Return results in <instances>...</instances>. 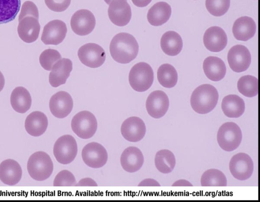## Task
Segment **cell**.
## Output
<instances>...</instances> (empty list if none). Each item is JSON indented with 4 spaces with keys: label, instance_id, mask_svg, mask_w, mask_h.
<instances>
[{
    "label": "cell",
    "instance_id": "cell-24",
    "mask_svg": "<svg viewBox=\"0 0 260 202\" xmlns=\"http://www.w3.org/2000/svg\"><path fill=\"white\" fill-rule=\"evenodd\" d=\"M256 28V24L252 18L242 16L235 21L232 31L237 40L246 41L254 36Z\"/></svg>",
    "mask_w": 260,
    "mask_h": 202
},
{
    "label": "cell",
    "instance_id": "cell-38",
    "mask_svg": "<svg viewBox=\"0 0 260 202\" xmlns=\"http://www.w3.org/2000/svg\"><path fill=\"white\" fill-rule=\"evenodd\" d=\"M26 16H32L39 19V11L37 6L31 1H26L22 5L18 21Z\"/></svg>",
    "mask_w": 260,
    "mask_h": 202
},
{
    "label": "cell",
    "instance_id": "cell-2",
    "mask_svg": "<svg viewBox=\"0 0 260 202\" xmlns=\"http://www.w3.org/2000/svg\"><path fill=\"white\" fill-rule=\"evenodd\" d=\"M219 98L217 89L209 84L198 86L192 93L190 105L198 113L204 114L213 110L216 106Z\"/></svg>",
    "mask_w": 260,
    "mask_h": 202
},
{
    "label": "cell",
    "instance_id": "cell-1",
    "mask_svg": "<svg viewBox=\"0 0 260 202\" xmlns=\"http://www.w3.org/2000/svg\"><path fill=\"white\" fill-rule=\"evenodd\" d=\"M139 45L135 38L127 33L116 34L110 44V52L113 59L120 64H128L138 55Z\"/></svg>",
    "mask_w": 260,
    "mask_h": 202
},
{
    "label": "cell",
    "instance_id": "cell-34",
    "mask_svg": "<svg viewBox=\"0 0 260 202\" xmlns=\"http://www.w3.org/2000/svg\"><path fill=\"white\" fill-rule=\"evenodd\" d=\"M239 92L245 97L251 98L258 94V79L251 75L242 76L238 81Z\"/></svg>",
    "mask_w": 260,
    "mask_h": 202
},
{
    "label": "cell",
    "instance_id": "cell-37",
    "mask_svg": "<svg viewBox=\"0 0 260 202\" xmlns=\"http://www.w3.org/2000/svg\"><path fill=\"white\" fill-rule=\"evenodd\" d=\"M77 183L73 174L68 170L59 172L53 181L54 186H75Z\"/></svg>",
    "mask_w": 260,
    "mask_h": 202
},
{
    "label": "cell",
    "instance_id": "cell-3",
    "mask_svg": "<svg viewBox=\"0 0 260 202\" xmlns=\"http://www.w3.org/2000/svg\"><path fill=\"white\" fill-rule=\"evenodd\" d=\"M27 169L29 176L38 181L49 178L53 170V163L49 155L45 152L38 151L29 158Z\"/></svg>",
    "mask_w": 260,
    "mask_h": 202
},
{
    "label": "cell",
    "instance_id": "cell-28",
    "mask_svg": "<svg viewBox=\"0 0 260 202\" xmlns=\"http://www.w3.org/2000/svg\"><path fill=\"white\" fill-rule=\"evenodd\" d=\"M31 97L29 92L23 86L15 88L11 95L10 103L17 112L24 113L30 108Z\"/></svg>",
    "mask_w": 260,
    "mask_h": 202
},
{
    "label": "cell",
    "instance_id": "cell-31",
    "mask_svg": "<svg viewBox=\"0 0 260 202\" xmlns=\"http://www.w3.org/2000/svg\"><path fill=\"white\" fill-rule=\"evenodd\" d=\"M21 6L20 0H0V24L13 20Z\"/></svg>",
    "mask_w": 260,
    "mask_h": 202
},
{
    "label": "cell",
    "instance_id": "cell-36",
    "mask_svg": "<svg viewBox=\"0 0 260 202\" xmlns=\"http://www.w3.org/2000/svg\"><path fill=\"white\" fill-rule=\"evenodd\" d=\"M61 59L60 53L53 49H47L40 55L39 62L41 66L46 70L50 71L53 65Z\"/></svg>",
    "mask_w": 260,
    "mask_h": 202
},
{
    "label": "cell",
    "instance_id": "cell-21",
    "mask_svg": "<svg viewBox=\"0 0 260 202\" xmlns=\"http://www.w3.org/2000/svg\"><path fill=\"white\" fill-rule=\"evenodd\" d=\"M22 174L20 165L13 159H6L0 164V180L6 185L17 184L20 181Z\"/></svg>",
    "mask_w": 260,
    "mask_h": 202
},
{
    "label": "cell",
    "instance_id": "cell-15",
    "mask_svg": "<svg viewBox=\"0 0 260 202\" xmlns=\"http://www.w3.org/2000/svg\"><path fill=\"white\" fill-rule=\"evenodd\" d=\"M73 101L71 96L67 92L59 91L51 97L49 101V109L55 117L63 119L72 111Z\"/></svg>",
    "mask_w": 260,
    "mask_h": 202
},
{
    "label": "cell",
    "instance_id": "cell-17",
    "mask_svg": "<svg viewBox=\"0 0 260 202\" xmlns=\"http://www.w3.org/2000/svg\"><path fill=\"white\" fill-rule=\"evenodd\" d=\"M121 133L126 140L136 142L144 137L146 128L144 121L138 117H131L125 120L121 126Z\"/></svg>",
    "mask_w": 260,
    "mask_h": 202
},
{
    "label": "cell",
    "instance_id": "cell-44",
    "mask_svg": "<svg viewBox=\"0 0 260 202\" xmlns=\"http://www.w3.org/2000/svg\"><path fill=\"white\" fill-rule=\"evenodd\" d=\"M5 85V78L3 74L0 71V92L2 91Z\"/></svg>",
    "mask_w": 260,
    "mask_h": 202
},
{
    "label": "cell",
    "instance_id": "cell-22",
    "mask_svg": "<svg viewBox=\"0 0 260 202\" xmlns=\"http://www.w3.org/2000/svg\"><path fill=\"white\" fill-rule=\"evenodd\" d=\"M40 31L38 19L32 16H26L19 21L18 34L24 42L30 43L36 41L38 38Z\"/></svg>",
    "mask_w": 260,
    "mask_h": 202
},
{
    "label": "cell",
    "instance_id": "cell-8",
    "mask_svg": "<svg viewBox=\"0 0 260 202\" xmlns=\"http://www.w3.org/2000/svg\"><path fill=\"white\" fill-rule=\"evenodd\" d=\"M80 62L84 65L95 68L101 66L105 61L106 53L99 45L89 43L81 46L78 51Z\"/></svg>",
    "mask_w": 260,
    "mask_h": 202
},
{
    "label": "cell",
    "instance_id": "cell-5",
    "mask_svg": "<svg viewBox=\"0 0 260 202\" xmlns=\"http://www.w3.org/2000/svg\"><path fill=\"white\" fill-rule=\"evenodd\" d=\"M242 139V133L239 126L234 122H226L219 128L217 140L224 151L232 152L237 149Z\"/></svg>",
    "mask_w": 260,
    "mask_h": 202
},
{
    "label": "cell",
    "instance_id": "cell-35",
    "mask_svg": "<svg viewBox=\"0 0 260 202\" xmlns=\"http://www.w3.org/2000/svg\"><path fill=\"white\" fill-rule=\"evenodd\" d=\"M208 11L214 16H221L225 14L230 6V0H206Z\"/></svg>",
    "mask_w": 260,
    "mask_h": 202
},
{
    "label": "cell",
    "instance_id": "cell-12",
    "mask_svg": "<svg viewBox=\"0 0 260 202\" xmlns=\"http://www.w3.org/2000/svg\"><path fill=\"white\" fill-rule=\"evenodd\" d=\"M228 61L231 69L235 72L246 71L249 67L251 56L248 48L242 45H236L229 51Z\"/></svg>",
    "mask_w": 260,
    "mask_h": 202
},
{
    "label": "cell",
    "instance_id": "cell-26",
    "mask_svg": "<svg viewBox=\"0 0 260 202\" xmlns=\"http://www.w3.org/2000/svg\"><path fill=\"white\" fill-rule=\"evenodd\" d=\"M221 108L223 113L230 118H238L245 111V102L237 95H229L222 99Z\"/></svg>",
    "mask_w": 260,
    "mask_h": 202
},
{
    "label": "cell",
    "instance_id": "cell-32",
    "mask_svg": "<svg viewBox=\"0 0 260 202\" xmlns=\"http://www.w3.org/2000/svg\"><path fill=\"white\" fill-rule=\"evenodd\" d=\"M159 83L164 87H174L178 80V74L175 68L171 65L164 64L159 66L157 72Z\"/></svg>",
    "mask_w": 260,
    "mask_h": 202
},
{
    "label": "cell",
    "instance_id": "cell-14",
    "mask_svg": "<svg viewBox=\"0 0 260 202\" xmlns=\"http://www.w3.org/2000/svg\"><path fill=\"white\" fill-rule=\"evenodd\" d=\"M67 33V27L63 21L53 20L44 26L41 40L46 45H57L63 41Z\"/></svg>",
    "mask_w": 260,
    "mask_h": 202
},
{
    "label": "cell",
    "instance_id": "cell-40",
    "mask_svg": "<svg viewBox=\"0 0 260 202\" xmlns=\"http://www.w3.org/2000/svg\"><path fill=\"white\" fill-rule=\"evenodd\" d=\"M98 184L92 179L85 178L76 183L75 186H97Z\"/></svg>",
    "mask_w": 260,
    "mask_h": 202
},
{
    "label": "cell",
    "instance_id": "cell-43",
    "mask_svg": "<svg viewBox=\"0 0 260 202\" xmlns=\"http://www.w3.org/2000/svg\"><path fill=\"white\" fill-rule=\"evenodd\" d=\"M172 186H192V184L186 180L181 179L175 182Z\"/></svg>",
    "mask_w": 260,
    "mask_h": 202
},
{
    "label": "cell",
    "instance_id": "cell-18",
    "mask_svg": "<svg viewBox=\"0 0 260 202\" xmlns=\"http://www.w3.org/2000/svg\"><path fill=\"white\" fill-rule=\"evenodd\" d=\"M203 42L206 48L211 52L222 50L226 46L228 38L224 30L214 26L208 28L204 33Z\"/></svg>",
    "mask_w": 260,
    "mask_h": 202
},
{
    "label": "cell",
    "instance_id": "cell-29",
    "mask_svg": "<svg viewBox=\"0 0 260 202\" xmlns=\"http://www.w3.org/2000/svg\"><path fill=\"white\" fill-rule=\"evenodd\" d=\"M161 49L166 54L175 56L181 51L183 42L181 36L176 32L168 31L162 36L160 39Z\"/></svg>",
    "mask_w": 260,
    "mask_h": 202
},
{
    "label": "cell",
    "instance_id": "cell-7",
    "mask_svg": "<svg viewBox=\"0 0 260 202\" xmlns=\"http://www.w3.org/2000/svg\"><path fill=\"white\" fill-rule=\"evenodd\" d=\"M53 154L56 160L62 164L71 163L76 158L78 147L75 138L71 135L59 137L53 146Z\"/></svg>",
    "mask_w": 260,
    "mask_h": 202
},
{
    "label": "cell",
    "instance_id": "cell-9",
    "mask_svg": "<svg viewBox=\"0 0 260 202\" xmlns=\"http://www.w3.org/2000/svg\"><path fill=\"white\" fill-rule=\"evenodd\" d=\"M82 158L89 167L99 168L106 164L108 153L106 149L100 143L92 142L86 145L82 150Z\"/></svg>",
    "mask_w": 260,
    "mask_h": 202
},
{
    "label": "cell",
    "instance_id": "cell-20",
    "mask_svg": "<svg viewBox=\"0 0 260 202\" xmlns=\"http://www.w3.org/2000/svg\"><path fill=\"white\" fill-rule=\"evenodd\" d=\"M144 161L141 151L136 147L126 148L120 156V163L123 169L128 172L138 171Z\"/></svg>",
    "mask_w": 260,
    "mask_h": 202
},
{
    "label": "cell",
    "instance_id": "cell-6",
    "mask_svg": "<svg viewBox=\"0 0 260 202\" xmlns=\"http://www.w3.org/2000/svg\"><path fill=\"white\" fill-rule=\"evenodd\" d=\"M71 128L79 137L87 139L95 133L98 122L95 117L91 112L83 110L78 112L73 118Z\"/></svg>",
    "mask_w": 260,
    "mask_h": 202
},
{
    "label": "cell",
    "instance_id": "cell-23",
    "mask_svg": "<svg viewBox=\"0 0 260 202\" xmlns=\"http://www.w3.org/2000/svg\"><path fill=\"white\" fill-rule=\"evenodd\" d=\"M48 125V119L45 113L40 111H35L27 116L24 127L29 135L38 137L45 133Z\"/></svg>",
    "mask_w": 260,
    "mask_h": 202
},
{
    "label": "cell",
    "instance_id": "cell-10",
    "mask_svg": "<svg viewBox=\"0 0 260 202\" xmlns=\"http://www.w3.org/2000/svg\"><path fill=\"white\" fill-rule=\"evenodd\" d=\"M253 162L251 158L244 153L234 155L229 163V169L232 176L237 180L244 181L252 176Z\"/></svg>",
    "mask_w": 260,
    "mask_h": 202
},
{
    "label": "cell",
    "instance_id": "cell-45",
    "mask_svg": "<svg viewBox=\"0 0 260 202\" xmlns=\"http://www.w3.org/2000/svg\"><path fill=\"white\" fill-rule=\"evenodd\" d=\"M112 0H104V1L105 2V3L108 5L110 4V3L111 2Z\"/></svg>",
    "mask_w": 260,
    "mask_h": 202
},
{
    "label": "cell",
    "instance_id": "cell-30",
    "mask_svg": "<svg viewBox=\"0 0 260 202\" xmlns=\"http://www.w3.org/2000/svg\"><path fill=\"white\" fill-rule=\"evenodd\" d=\"M157 169L162 174H169L173 171L176 164L174 154L170 150L163 149L158 151L154 159Z\"/></svg>",
    "mask_w": 260,
    "mask_h": 202
},
{
    "label": "cell",
    "instance_id": "cell-11",
    "mask_svg": "<svg viewBox=\"0 0 260 202\" xmlns=\"http://www.w3.org/2000/svg\"><path fill=\"white\" fill-rule=\"evenodd\" d=\"M95 23L94 15L87 9L77 11L71 19L72 30L79 36H86L91 33L95 27Z\"/></svg>",
    "mask_w": 260,
    "mask_h": 202
},
{
    "label": "cell",
    "instance_id": "cell-13",
    "mask_svg": "<svg viewBox=\"0 0 260 202\" xmlns=\"http://www.w3.org/2000/svg\"><path fill=\"white\" fill-rule=\"evenodd\" d=\"M169 107V99L163 91L156 90L151 93L147 98L146 108L148 114L154 119L164 116Z\"/></svg>",
    "mask_w": 260,
    "mask_h": 202
},
{
    "label": "cell",
    "instance_id": "cell-25",
    "mask_svg": "<svg viewBox=\"0 0 260 202\" xmlns=\"http://www.w3.org/2000/svg\"><path fill=\"white\" fill-rule=\"evenodd\" d=\"M203 67L207 78L214 81L223 79L226 71L223 61L216 56H210L206 57L204 61Z\"/></svg>",
    "mask_w": 260,
    "mask_h": 202
},
{
    "label": "cell",
    "instance_id": "cell-39",
    "mask_svg": "<svg viewBox=\"0 0 260 202\" xmlns=\"http://www.w3.org/2000/svg\"><path fill=\"white\" fill-rule=\"evenodd\" d=\"M71 0H45L47 7L51 10L61 12L69 7Z\"/></svg>",
    "mask_w": 260,
    "mask_h": 202
},
{
    "label": "cell",
    "instance_id": "cell-19",
    "mask_svg": "<svg viewBox=\"0 0 260 202\" xmlns=\"http://www.w3.org/2000/svg\"><path fill=\"white\" fill-rule=\"evenodd\" d=\"M73 68L71 60L63 58L56 62L52 66L49 76L50 85L54 88L64 84L70 76Z\"/></svg>",
    "mask_w": 260,
    "mask_h": 202
},
{
    "label": "cell",
    "instance_id": "cell-27",
    "mask_svg": "<svg viewBox=\"0 0 260 202\" xmlns=\"http://www.w3.org/2000/svg\"><path fill=\"white\" fill-rule=\"evenodd\" d=\"M171 6L167 3L159 2L155 4L148 10L147 20L153 26H160L169 19L171 15Z\"/></svg>",
    "mask_w": 260,
    "mask_h": 202
},
{
    "label": "cell",
    "instance_id": "cell-41",
    "mask_svg": "<svg viewBox=\"0 0 260 202\" xmlns=\"http://www.w3.org/2000/svg\"><path fill=\"white\" fill-rule=\"evenodd\" d=\"M139 186H160L159 183L156 180L148 178L142 181L138 185Z\"/></svg>",
    "mask_w": 260,
    "mask_h": 202
},
{
    "label": "cell",
    "instance_id": "cell-16",
    "mask_svg": "<svg viewBox=\"0 0 260 202\" xmlns=\"http://www.w3.org/2000/svg\"><path fill=\"white\" fill-rule=\"evenodd\" d=\"M108 13L111 21L119 26L127 25L132 17L131 8L127 0H112L109 4Z\"/></svg>",
    "mask_w": 260,
    "mask_h": 202
},
{
    "label": "cell",
    "instance_id": "cell-4",
    "mask_svg": "<svg viewBox=\"0 0 260 202\" xmlns=\"http://www.w3.org/2000/svg\"><path fill=\"white\" fill-rule=\"evenodd\" d=\"M154 73L151 67L146 63L140 62L131 69L128 80L132 89L138 92L148 90L152 85Z\"/></svg>",
    "mask_w": 260,
    "mask_h": 202
},
{
    "label": "cell",
    "instance_id": "cell-33",
    "mask_svg": "<svg viewBox=\"0 0 260 202\" xmlns=\"http://www.w3.org/2000/svg\"><path fill=\"white\" fill-rule=\"evenodd\" d=\"M201 184L204 187H224L227 186V179L221 171L217 169H209L203 174Z\"/></svg>",
    "mask_w": 260,
    "mask_h": 202
},
{
    "label": "cell",
    "instance_id": "cell-42",
    "mask_svg": "<svg viewBox=\"0 0 260 202\" xmlns=\"http://www.w3.org/2000/svg\"><path fill=\"white\" fill-rule=\"evenodd\" d=\"M152 0H132L133 3L138 7H144L150 3Z\"/></svg>",
    "mask_w": 260,
    "mask_h": 202
}]
</instances>
